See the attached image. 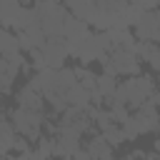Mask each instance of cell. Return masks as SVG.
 Wrapping results in <instances>:
<instances>
[{"mask_svg":"<svg viewBox=\"0 0 160 160\" xmlns=\"http://www.w3.org/2000/svg\"><path fill=\"white\" fill-rule=\"evenodd\" d=\"M42 55H45V60H48V68H52V70L65 68V60L70 58L65 38H50V40L42 45Z\"/></svg>","mask_w":160,"mask_h":160,"instance_id":"cell-8","label":"cell"},{"mask_svg":"<svg viewBox=\"0 0 160 160\" xmlns=\"http://www.w3.org/2000/svg\"><path fill=\"white\" fill-rule=\"evenodd\" d=\"M72 160H95V158H92V155H90V152H88L85 148H80V150H78V152L72 155Z\"/></svg>","mask_w":160,"mask_h":160,"instance_id":"cell-30","label":"cell"},{"mask_svg":"<svg viewBox=\"0 0 160 160\" xmlns=\"http://www.w3.org/2000/svg\"><path fill=\"white\" fill-rule=\"evenodd\" d=\"M155 50H158V42H140V40H138V45H135L138 60H145V62H148V58H150Z\"/></svg>","mask_w":160,"mask_h":160,"instance_id":"cell-23","label":"cell"},{"mask_svg":"<svg viewBox=\"0 0 160 160\" xmlns=\"http://www.w3.org/2000/svg\"><path fill=\"white\" fill-rule=\"evenodd\" d=\"M0 160H18V155H0Z\"/></svg>","mask_w":160,"mask_h":160,"instance_id":"cell-32","label":"cell"},{"mask_svg":"<svg viewBox=\"0 0 160 160\" xmlns=\"http://www.w3.org/2000/svg\"><path fill=\"white\" fill-rule=\"evenodd\" d=\"M68 52L75 58V60H80V65L85 68V65H90L92 60H98L100 55H102V50H100V45H98V38H95V32H88L82 40H78V42H68Z\"/></svg>","mask_w":160,"mask_h":160,"instance_id":"cell-6","label":"cell"},{"mask_svg":"<svg viewBox=\"0 0 160 160\" xmlns=\"http://www.w3.org/2000/svg\"><path fill=\"white\" fill-rule=\"evenodd\" d=\"M128 105V82L122 80V82H118V88H115V95H112V100L110 102H105V105Z\"/></svg>","mask_w":160,"mask_h":160,"instance_id":"cell-24","label":"cell"},{"mask_svg":"<svg viewBox=\"0 0 160 160\" xmlns=\"http://www.w3.org/2000/svg\"><path fill=\"white\" fill-rule=\"evenodd\" d=\"M110 65L115 68L118 78H120V75H128V78L140 75V60H138V55H135V52H130V50L115 48V50L110 52Z\"/></svg>","mask_w":160,"mask_h":160,"instance_id":"cell-7","label":"cell"},{"mask_svg":"<svg viewBox=\"0 0 160 160\" xmlns=\"http://www.w3.org/2000/svg\"><path fill=\"white\" fill-rule=\"evenodd\" d=\"M88 32H90L88 22L78 20L75 15H68V18H65V25H62V38H65V42H78V40H82Z\"/></svg>","mask_w":160,"mask_h":160,"instance_id":"cell-12","label":"cell"},{"mask_svg":"<svg viewBox=\"0 0 160 160\" xmlns=\"http://www.w3.org/2000/svg\"><path fill=\"white\" fill-rule=\"evenodd\" d=\"M35 18H38V15H35V10H32V8H28V5H22V8H20V12H18V15H15V20H12V30L22 32V30L35 20Z\"/></svg>","mask_w":160,"mask_h":160,"instance_id":"cell-17","label":"cell"},{"mask_svg":"<svg viewBox=\"0 0 160 160\" xmlns=\"http://www.w3.org/2000/svg\"><path fill=\"white\" fill-rule=\"evenodd\" d=\"M22 32L30 38V42L35 45V50H42V45L48 42V35L42 32V28H40V20H38V18H35V20H32V22L22 30Z\"/></svg>","mask_w":160,"mask_h":160,"instance_id":"cell-16","label":"cell"},{"mask_svg":"<svg viewBox=\"0 0 160 160\" xmlns=\"http://www.w3.org/2000/svg\"><path fill=\"white\" fill-rule=\"evenodd\" d=\"M120 128H122V132H125V140H135V138H140V130H138V122H135L132 115H130V120H125Z\"/></svg>","mask_w":160,"mask_h":160,"instance_id":"cell-26","label":"cell"},{"mask_svg":"<svg viewBox=\"0 0 160 160\" xmlns=\"http://www.w3.org/2000/svg\"><path fill=\"white\" fill-rule=\"evenodd\" d=\"M12 150H15L18 155H20V152H30L32 148H30V140H28V138L18 135V138H15V145H12Z\"/></svg>","mask_w":160,"mask_h":160,"instance_id":"cell-28","label":"cell"},{"mask_svg":"<svg viewBox=\"0 0 160 160\" xmlns=\"http://www.w3.org/2000/svg\"><path fill=\"white\" fill-rule=\"evenodd\" d=\"M155 152L160 155V135H158V140H155Z\"/></svg>","mask_w":160,"mask_h":160,"instance_id":"cell-33","label":"cell"},{"mask_svg":"<svg viewBox=\"0 0 160 160\" xmlns=\"http://www.w3.org/2000/svg\"><path fill=\"white\" fill-rule=\"evenodd\" d=\"M50 158H55V138L42 135L32 148V160H50Z\"/></svg>","mask_w":160,"mask_h":160,"instance_id":"cell-14","label":"cell"},{"mask_svg":"<svg viewBox=\"0 0 160 160\" xmlns=\"http://www.w3.org/2000/svg\"><path fill=\"white\" fill-rule=\"evenodd\" d=\"M48 115L42 110H25V108H15L10 112V122L15 128L18 135L28 138V140H40L42 138V125H45Z\"/></svg>","mask_w":160,"mask_h":160,"instance_id":"cell-2","label":"cell"},{"mask_svg":"<svg viewBox=\"0 0 160 160\" xmlns=\"http://www.w3.org/2000/svg\"><path fill=\"white\" fill-rule=\"evenodd\" d=\"M65 8L70 10V15H75L78 20L90 25L98 12V0H65Z\"/></svg>","mask_w":160,"mask_h":160,"instance_id":"cell-10","label":"cell"},{"mask_svg":"<svg viewBox=\"0 0 160 160\" xmlns=\"http://www.w3.org/2000/svg\"><path fill=\"white\" fill-rule=\"evenodd\" d=\"M150 100H152V102H155V105H158V108H160V92H158V90H155V92H152V95H150Z\"/></svg>","mask_w":160,"mask_h":160,"instance_id":"cell-31","label":"cell"},{"mask_svg":"<svg viewBox=\"0 0 160 160\" xmlns=\"http://www.w3.org/2000/svg\"><path fill=\"white\" fill-rule=\"evenodd\" d=\"M132 118H135V122H138L140 135H145V132H158L160 115H158V105H155L152 100L142 102V105H140V108L132 112Z\"/></svg>","mask_w":160,"mask_h":160,"instance_id":"cell-9","label":"cell"},{"mask_svg":"<svg viewBox=\"0 0 160 160\" xmlns=\"http://www.w3.org/2000/svg\"><path fill=\"white\" fill-rule=\"evenodd\" d=\"M108 110H110V115H112V120H115V125H122L125 120H130V110H128V105H108Z\"/></svg>","mask_w":160,"mask_h":160,"instance_id":"cell-22","label":"cell"},{"mask_svg":"<svg viewBox=\"0 0 160 160\" xmlns=\"http://www.w3.org/2000/svg\"><path fill=\"white\" fill-rule=\"evenodd\" d=\"M100 135L108 140V145H110V148H120V145L125 142V132H122V128H120V125H110V128H105Z\"/></svg>","mask_w":160,"mask_h":160,"instance_id":"cell-20","label":"cell"},{"mask_svg":"<svg viewBox=\"0 0 160 160\" xmlns=\"http://www.w3.org/2000/svg\"><path fill=\"white\" fill-rule=\"evenodd\" d=\"M15 102H18V108H25V110H42L45 98H42V92H38L30 85H25V88H20L15 92Z\"/></svg>","mask_w":160,"mask_h":160,"instance_id":"cell-11","label":"cell"},{"mask_svg":"<svg viewBox=\"0 0 160 160\" xmlns=\"http://www.w3.org/2000/svg\"><path fill=\"white\" fill-rule=\"evenodd\" d=\"M132 35L140 42H158L160 40V8L152 12H142L132 25Z\"/></svg>","mask_w":160,"mask_h":160,"instance_id":"cell-4","label":"cell"},{"mask_svg":"<svg viewBox=\"0 0 160 160\" xmlns=\"http://www.w3.org/2000/svg\"><path fill=\"white\" fill-rule=\"evenodd\" d=\"M148 158H150V160H160V155H158V152H152V155H148Z\"/></svg>","mask_w":160,"mask_h":160,"instance_id":"cell-34","label":"cell"},{"mask_svg":"<svg viewBox=\"0 0 160 160\" xmlns=\"http://www.w3.org/2000/svg\"><path fill=\"white\" fill-rule=\"evenodd\" d=\"M85 150H88L95 160H115V155H112V150H115V148H110V145H108V140H105L100 132H98V135H92V138L88 140Z\"/></svg>","mask_w":160,"mask_h":160,"instance_id":"cell-13","label":"cell"},{"mask_svg":"<svg viewBox=\"0 0 160 160\" xmlns=\"http://www.w3.org/2000/svg\"><path fill=\"white\" fill-rule=\"evenodd\" d=\"M148 65H150V68H152V70L160 75V48H158V50H155V52L148 58Z\"/></svg>","mask_w":160,"mask_h":160,"instance_id":"cell-29","label":"cell"},{"mask_svg":"<svg viewBox=\"0 0 160 160\" xmlns=\"http://www.w3.org/2000/svg\"><path fill=\"white\" fill-rule=\"evenodd\" d=\"M60 160H72V158H60Z\"/></svg>","mask_w":160,"mask_h":160,"instance_id":"cell-36","label":"cell"},{"mask_svg":"<svg viewBox=\"0 0 160 160\" xmlns=\"http://www.w3.org/2000/svg\"><path fill=\"white\" fill-rule=\"evenodd\" d=\"M30 65H32V70H35V72L48 70V60H45L42 50H32V52H30Z\"/></svg>","mask_w":160,"mask_h":160,"instance_id":"cell-25","label":"cell"},{"mask_svg":"<svg viewBox=\"0 0 160 160\" xmlns=\"http://www.w3.org/2000/svg\"><path fill=\"white\" fill-rule=\"evenodd\" d=\"M158 135H160V125H158Z\"/></svg>","mask_w":160,"mask_h":160,"instance_id":"cell-38","label":"cell"},{"mask_svg":"<svg viewBox=\"0 0 160 160\" xmlns=\"http://www.w3.org/2000/svg\"><path fill=\"white\" fill-rule=\"evenodd\" d=\"M68 105H72V108H80V110H88L92 102H90V90H85L80 82L68 92Z\"/></svg>","mask_w":160,"mask_h":160,"instance_id":"cell-15","label":"cell"},{"mask_svg":"<svg viewBox=\"0 0 160 160\" xmlns=\"http://www.w3.org/2000/svg\"><path fill=\"white\" fill-rule=\"evenodd\" d=\"M128 110L135 112L142 102L150 100V95L155 92V80L150 75H135V78H128Z\"/></svg>","mask_w":160,"mask_h":160,"instance_id":"cell-3","label":"cell"},{"mask_svg":"<svg viewBox=\"0 0 160 160\" xmlns=\"http://www.w3.org/2000/svg\"><path fill=\"white\" fill-rule=\"evenodd\" d=\"M115 88H118V80H115L112 75H98V90H100V95L105 98V102L112 100Z\"/></svg>","mask_w":160,"mask_h":160,"instance_id":"cell-19","label":"cell"},{"mask_svg":"<svg viewBox=\"0 0 160 160\" xmlns=\"http://www.w3.org/2000/svg\"><path fill=\"white\" fill-rule=\"evenodd\" d=\"M0 155H2V150H0Z\"/></svg>","mask_w":160,"mask_h":160,"instance_id":"cell-40","label":"cell"},{"mask_svg":"<svg viewBox=\"0 0 160 160\" xmlns=\"http://www.w3.org/2000/svg\"><path fill=\"white\" fill-rule=\"evenodd\" d=\"M20 48H18V38L15 35H10L5 28H0V58L2 55H10V52H18Z\"/></svg>","mask_w":160,"mask_h":160,"instance_id":"cell-21","label":"cell"},{"mask_svg":"<svg viewBox=\"0 0 160 160\" xmlns=\"http://www.w3.org/2000/svg\"><path fill=\"white\" fill-rule=\"evenodd\" d=\"M15 38H18V48H20V52H32V50H35V45L30 42V38H28L25 32H18Z\"/></svg>","mask_w":160,"mask_h":160,"instance_id":"cell-27","label":"cell"},{"mask_svg":"<svg viewBox=\"0 0 160 160\" xmlns=\"http://www.w3.org/2000/svg\"><path fill=\"white\" fill-rule=\"evenodd\" d=\"M72 70H75V78H78V82H80L85 90H90V92H92V90L98 88V75H95L92 70H88V68H80V65H78V68H72Z\"/></svg>","mask_w":160,"mask_h":160,"instance_id":"cell-18","label":"cell"},{"mask_svg":"<svg viewBox=\"0 0 160 160\" xmlns=\"http://www.w3.org/2000/svg\"><path fill=\"white\" fill-rule=\"evenodd\" d=\"M0 98H2V92H0Z\"/></svg>","mask_w":160,"mask_h":160,"instance_id":"cell-39","label":"cell"},{"mask_svg":"<svg viewBox=\"0 0 160 160\" xmlns=\"http://www.w3.org/2000/svg\"><path fill=\"white\" fill-rule=\"evenodd\" d=\"M32 10L40 20V28L42 32L50 38H62V25H65V18L70 15V10L58 2V0H35L32 2Z\"/></svg>","mask_w":160,"mask_h":160,"instance_id":"cell-1","label":"cell"},{"mask_svg":"<svg viewBox=\"0 0 160 160\" xmlns=\"http://www.w3.org/2000/svg\"><path fill=\"white\" fill-rule=\"evenodd\" d=\"M20 2H35V0H20Z\"/></svg>","mask_w":160,"mask_h":160,"instance_id":"cell-35","label":"cell"},{"mask_svg":"<svg viewBox=\"0 0 160 160\" xmlns=\"http://www.w3.org/2000/svg\"><path fill=\"white\" fill-rule=\"evenodd\" d=\"M22 62H25V58H22L20 50L0 58V92L2 95L12 92V82H15L18 72H20V68H22Z\"/></svg>","mask_w":160,"mask_h":160,"instance_id":"cell-5","label":"cell"},{"mask_svg":"<svg viewBox=\"0 0 160 160\" xmlns=\"http://www.w3.org/2000/svg\"><path fill=\"white\" fill-rule=\"evenodd\" d=\"M155 2H158V8H160V0H155Z\"/></svg>","mask_w":160,"mask_h":160,"instance_id":"cell-37","label":"cell"},{"mask_svg":"<svg viewBox=\"0 0 160 160\" xmlns=\"http://www.w3.org/2000/svg\"><path fill=\"white\" fill-rule=\"evenodd\" d=\"M158 80H160V78H158Z\"/></svg>","mask_w":160,"mask_h":160,"instance_id":"cell-41","label":"cell"}]
</instances>
